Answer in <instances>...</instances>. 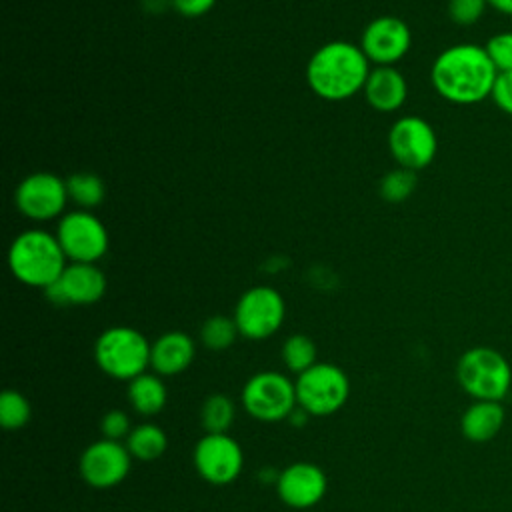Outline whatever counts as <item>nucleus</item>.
<instances>
[{
	"label": "nucleus",
	"mask_w": 512,
	"mask_h": 512,
	"mask_svg": "<svg viewBox=\"0 0 512 512\" xmlns=\"http://www.w3.org/2000/svg\"><path fill=\"white\" fill-rule=\"evenodd\" d=\"M498 70L484 46L456 44L440 52L432 64V86L454 104H476L492 94Z\"/></svg>",
	"instance_id": "f257e3e1"
},
{
	"label": "nucleus",
	"mask_w": 512,
	"mask_h": 512,
	"mask_svg": "<svg viewBox=\"0 0 512 512\" xmlns=\"http://www.w3.org/2000/svg\"><path fill=\"white\" fill-rule=\"evenodd\" d=\"M368 62L362 48L344 40L328 42L310 58L306 78L320 98L344 100L364 90L370 74Z\"/></svg>",
	"instance_id": "f03ea898"
},
{
	"label": "nucleus",
	"mask_w": 512,
	"mask_h": 512,
	"mask_svg": "<svg viewBox=\"0 0 512 512\" xmlns=\"http://www.w3.org/2000/svg\"><path fill=\"white\" fill-rule=\"evenodd\" d=\"M8 266L16 280L34 288L52 286L66 268V254L46 230H24L8 250Z\"/></svg>",
	"instance_id": "7ed1b4c3"
},
{
	"label": "nucleus",
	"mask_w": 512,
	"mask_h": 512,
	"mask_svg": "<svg viewBox=\"0 0 512 512\" xmlns=\"http://www.w3.org/2000/svg\"><path fill=\"white\" fill-rule=\"evenodd\" d=\"M456 380L474 400L500 402L510 392L512 368L496 348L474 346L458 358Z\"/></svg>",
	"instance_id": "20e7f679"
},
{
	"label": "nucleus",
	"mask_w": 512,
	"mask_h": 512,
	"mask_svg": "<svg viewBox=\"0 0 512 512\" xmlns=\"http://www.w3.org/2000/svg\"><path fill=\"white\" fill-rule=\"evenodd\" d=\"M150 350L152 344L136 328L112 326L96 338L94 360L104 374L130 382L150 366Z\"/></svg>",
	"instance_id": "39448f33"
},
{
	"label": "nucleus",
	"mask_w": 512,
	"mask_h": 512,
	"mask_svg": "<svg viewBox=\"0 0 512 512\" xmlns=\"http://www.w3.org/2000/svg\"><path fill=\"white\" fill-rule=\"evenodd\" d=\"M296 400L310 416H330L338 412L350 396V380L346 372L330 362H316L298 374Z\"/></svg>",
	"instance_id": "423d86ee"
},
{
	"label": "nucleus",
	"mask_w": 512,
	"mask_h": 512,
	"mask_svg": "<svg viewBox=\"0 0 512 512\" xmlns=\"http://www.w3.org/2000/svg\"><path fill=\"white\" fill-rule=\"evenodd\" d=\"M242 406L260 422L288 420L298 406L296 384L280 372H258L250 376L242 388Z\"/></svg>",
	"instance_id": "0eeeda50"
},
{
	"label": "nucleus",
	"mask_w": 512,
	"mask_h": 512,
	"mask_svg": "<svg viewBox=\"0 0 512 512\" xmlns=\"http://www.w3.org/2000/svg\"><path fill=\"white\" fill-rule=\"evenodd\" d=\"M286 306L278 290L270 286H254L246 290L234 310L240 334L248 340H266L284 322Z\"/></svg>",
	"instance_id": "6e6552de"
},
{
	"label": "nucleus",
	"mask_w": 512,
	"mask_h": 512,
	"mask_svg": "<svg viewBox=\"0 0 512 512\" xmlns=\"http://www.w3.org/2000/svg\"><path fill=\"white\" fill-rule=\"evenodd\" d=\"M192 460L198 476L214 486L234 482L244 466L242 448L228 434H204L194 446Z\"/></svg>",
	"instance_id": "1a4fd4ad"
},
{
	"label": "nucleus",
	"mask_w": 512,
	"mask_h": 512,
	"mask_svg": "<svg viewBox=\"0 0 512 512\" xmlns=\"http://www.w3.org/2000/svg\"><path fill=\"white\" fill-rule=\"evenodd\" d=\"M56 238L72 262L94 264L108 250V232L104 224L90 212H70L62 216Z\"/></svg>",
	"instance_id": "9d476101"
},
{
	"label": "nucleus",
	"mask_w": 512,
	"mask_h": 512,
	"mask_svg": "<svg viewBox=\"0 0 512 512\" xmlns=\"http://www.w3.org/2000/svg\"><path fill=\"white\" fill-rule=\"evenodd\" d=\"M388 146L394 160L408 170L426 168L438 148L434 128L420 116H404L396 120L388 134Z\"/></svg>",
	"instance_id": "9b49d317"
},
{
	"label": "nucleus",
	"mask_w": 512,
	"mask_h": 512,
	"mask_svg": "<svg viewBox=\"0 0 512 512\" xmlns=\"http://www.w3.org/2000/svg\"><path fill=\"white\" fill-rule=\"evenodd\" d=\"M132 456L126 444L118 440H96L88 444L80 456V476L92 488L118 486L130 472Z\"/></svg>",
	"instance_id": "f8f14e48"
},
{
	"label": "nucleus",
	"mask_w": 512,
	"mask_h": 512,
	"mask_svg": "<svg viewBox=\"0 0 512 512\" xmlns=\"http://www.w3.org/2000/svg\"><path fill=\"white\" fill-rule=\"evenodd\" d=\"M18 210L30 220H50L64 210L68 200L66 182L50 172L26 176L14 194Z\"/></svg>",
	"instance_id": "ddd939ff"
},
{
	"label": "nucleus",
	"mask_w": 512,
	"mask_h": 512,
	"mask_svg": "<svg viewBox=\"0 0 512 512\" xmlns=\"http://www.w3.org/2000/svg\"><path fill=\"white\" fill-rule=\"evenodd\" d=\"M410 42V28L404 20L396 16H380L364 28L360 48L370 62H376L378 66H392L404 58Z\"/></svg>",
	"instance_id": "4468645a"
},
{
	"label": "nucleus",
	"mask_w": 512,
	"mask_h": 512,
	"mask_svg": "<svg viewBox=\"0 0 512 512\" xmlns=\"http://www.w3.org/2000/svg\"><path fill=\"white\" fill-rule=\"evenodd\" d=\"M106 292V278L100 268L86 262H72L60 278L46 288V298L58 306L94 304Z\"/></svg>",
	"instance_id": "2eb2a0df"
},
{
	"label": "nucleus",
	"mask_w": 512,
	"mask_h": 512,
	"mask_svg": "<svg viewBox=\"0 0 512 512\" xmlns=\"http://www.w3.org/2000/svg\"><path fill=\"white\" fill-rule=\"evenodd\" d=\"M328 490L326 474L312 462H294L278 472L276 492L278 498L296 510L316 506Z\"/></svg>",
	"instance_id": "dca6fc26"
},
{
	"label": "nucleus",
	"mask_w": 512,
	"mask_h": 512,
	"mask_svg": "<svg viewBox=\"0 0 512 512\" xmlns=\"http://www.w3.org/2000/svg\"><path fill=\"white\" fill-rule=\"evenodd\" d=\"M196 348L186 332L172 330L162 334L150 350V366L158 376H176L190 368Z\"/></svg>",
	"instance_id": "f3484780"
},
{
	"label": "nucleus",
	"mask_w": 512,
	"mask_h": 512,
	"mask_svg": "<svg viewBox=\"0 0 512 512\" xmlns=\"http://www.w3.org/2000/svg\"><path fill=\"white\" fill-rule=\"evenodd\" d=\"M366 100L372 108L380 112L398 110L408 94V86L404 76L392 66H378L370 70L368 80L364 84Z\"/></svg>",
	"instance_id": "a211bd4d"
},
{
	"label": "nucleus",
	"mask_w": 512,
	"mask_h": 512,
	"mask_svg": "<svg viewBox=\"0 0 512 512\" xmlns=\"http://www.w3.org/2000/svg\"><path fill=\"white\" fill-rule=\"evenodd\" d=\"M506 420L504 406L492 400H474L460 416V432L470 442H488L498 436Z\"/></svg>",
	"instance_id": "6ab92c4d"
},
{
	"label": "nucleus",
	"mask_w": 512,
	"mask_h": 512,
	"mask_svg": "<svg viewBox=\"0 0 512 512\" xmlns=\"http://www.w3.org/2000/svg\"><path fill=\"white\" fill-rule=\"evenodd\" d=\"M128 400L134 412L142 416H154L164 410L168 390L158 374H140L128 382Z\"/></svg>",
	"instance_id": "aec40b11"
},
{
	"label": "nucleus",
	"mask_w": 512,
	"mask_h": 512,
	"mask_svg": "<svg viewBox=\"0 0 512 512\" xmlns=\"http://www.w3.org/2000/svg\"><path fill=\"white\" fill-rule=\"evenodd\" d=\"M126 448L132 458L142 462H152L166 452L168 438L160 426L144 422L130 430V434L126 436Z\"/></svg>",
	"instance_id": "412c9836"
},
{
	"label": "nucleus",
	"mask_w": 512,
	"mask_h": 512,
	"mask_svg": "<svg viewBox=\"0 0 512 512\" xmlns=\"http://www.w3.org/2000/svg\"><path fill=\"white\" fill-rule=\"evenodd\" d=\"M236 416L234 400L226 394H210L200 408V422L206 434H226Z\"/></svg>",
	"instance_id": "4be33fe9"
},
{
	"label": "nucleus",
	"mask_w": 512,
	"mask_h": 512,
	"mask_svg": "<svg viewBox=\"0 0 512 512\" xmlns=\"http://www.w3.org/2000/svg\"><path fill=\"white\" fill-rule=\"evenodd\" d=\"M282 362L290 372L302 374L316 364V344L306 334H292L282 344Z\"/></svg>",
	"instance_id": "5701e85b"
},
{
	"label": "nucleus",
	"mask_w": 512,
	"mask_h": 512,
	"mask_svg": "<svg viewBox=\"0 0 512 512\" xmlns=\"http://www.w3.org/2000/svg\"><path fill=\"white\" fill-rule=\"evenodd\" d=\"M238 334H240V330L236 326V320L222 316V314L210 316L208 320H204V324L200 328L202 344L214 352L230 348Z\"/></svg>",
	"instance_id": "b1692460"
},
{
	"label": "nucleus",
	"mask_w": 512,
	"mask_h": 512,
	"mask_svg": "<svg viewBox=\"0 0 512 512\" xmlns=\"http://www.w3.org/2000/svg\"><path fill=\"white\" fill-rule=\"evenodd\" d=\"M68 198H72L82 208L98 206L104 200V184L96 174L78 172L66 180Z\"/></svg>",
	"instance_id": "393cba45"
},
{
	"label": "nucleus",
	"mask_w": 512,
	"mask_h": 512,
	"mask_svg": "<svg viewBox=\"0 0 512 512\" xmlns=\"http://www.w3.org/2000/svg\"><path fill=\"white\" fill-rule=\"evenodd\" d=\"M32 408L28 398L18 390H4L0 396V424L6 430H20L30 422Z\"/></svg>",
	"instance_id": "a878e982"
},
{
	"label": "nucleus",
	"mask_w": 512,
	"mask_h": 512,
	"mask_svg": "<svg viewBox=\"0 0 512 512\" xmlns=\"http://www.w3.org/2000/svg\"><path fill=\"white\" fill-rule=\"evenodd\" d=\"M416 188V172L408 168H396L380 180V196L386 202H404Z\"/></svg>",
	"instance_id": "bb28decb"
},
{
	"label": "nucleus",
	"mask_w": 512,
	"mask_h": 512,
	"mask_svg": "<svg viewBox=\"0 0 512 512\" xmlns=\"http://www.w3.org/2000/svg\"><path fill=\"white\" fill-rule=\"evenodd\" d=\"M498 72H512V32H498L484 44Z\"/></svg>",
	"instance_id": "cd10ccee"
},
{
	"label": "nucleus",
	"mask_w": 512,
	"mask_h": 512,
	"mask_svg": "<svg viewBox=\"0 0 512 512\" xmlns=\"http://www.w3.org/2000/svg\"><path fill=\"white\" fill-rule=\"evenodd\" d=\"M486 6L488 0H450L448 16L458 26H472L482 18Z\"/></svg>",
	"instance_id": "c85d7f7f"
},
{
	"label": "nucleus",
	"mask_w": 512,
	"mask_h": 512,
	"mask_svg": "<svg viewBox=\"0 0 512 512\" xmlns=\"http://www.w3.org/2000/svg\"><path fill=\"white\" fill-rule=\"evenodd\" d=\"M100 430L104 438L120 442L124 436L130 434V418L124 410H108L100 420Z\"/></svg>",
	"instance_id": "c756f323"
},
{
	"label": "nucleus",
	"mask_w": 512,
	"mask_h": 512,
	"mask_svg": "<svg viewBox=\"0 0 512 512\" xmlns=\"http://www.w3.org/2000/svg\"><path fill=\"white\" fill-rule=\"evenodd\" d=\"M490 98L502 112L512 116V72H498Z\"/></svg>",
	"instance_id": "7c9ffc66"
},
{
	"label": "nucleus",
	"mask_w": 512,
	"mask_h": 512,
	"mask_svg": "<svg viewBox=\"0 0 512 512\" xmlns=\"http://www.w3.org/2000/svg\"><path fill=\"white\" fill-rule=\"evenodd\" d=\"M216 0H172L174 8L184 16H202L206 14Z\"/></svg>",
	"instance_id": "2f4dec72"
},
{
	"label": "nucleus",
	"mask_w": 512,
	"mask_h": 512,
	"mask_svg": "<svg viewBox=\"0 0 512 512\" xmlns=\"http://www.w3.org/2000/svg\"><path fill=\"white\" fill-rule=\"evenodd\" d=\"M488 6H492L500 14L512 16V0H488Z\"/></svg>",
	"instance_id": "473e14b6"
}]
</instances>
